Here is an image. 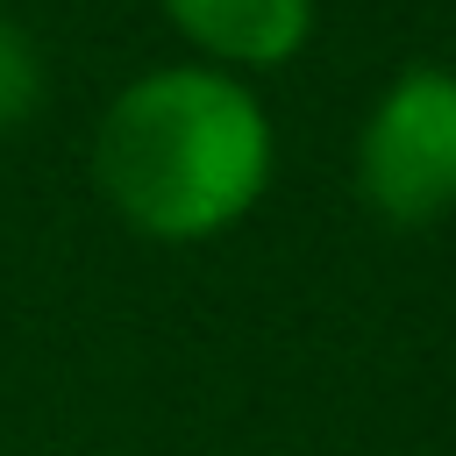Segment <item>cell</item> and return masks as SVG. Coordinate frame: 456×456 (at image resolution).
I'll use <instances>...</instances> for the list:
<instances>
[{"instance_id":"277c9868","label":"cell","mask_w":456,"mask_h":456,"mask_svg":"<svg viewBox=\"0 0 456 456\" xmlns=\"http://www.w3.org/2000/svg\"><path fill=\"white\" fill-rule=\"evenodd\" d=\"M43 100H50V64H43V43H36L14 14H0V135L28 128V121L43 114Z\"/></svg>"},{"instance_id":"7a4b0ae2","label":"cell","mask_w":456,"mask_h":456,"mask_svg":"<svg viewBox=\"0 0 456 456\" xmlns=\"http://www.w3.org/2000/svg\"><path fill=\"white\" fill-rule=\"evenodd\" d=\"M356 200L392 228H428L456 214V71L406 64L385 78L356 128Z\"/></svg>"},{"instance_id":"3957f363","label":"cell","mask_w":456,"mask_h":456,"mask_svg":"<svg viewBox=\"0 0 456 456\" xmlns=\"http://www.w3.org/2000/svg\"><path fill=\"white\" fill-rule=\"evenodd\" d=\"M164 14L214 71H278L314 36V0H164Z\"/></svg>"},{"instance_id":"6da1fadb","label":"cell","mask_w":456,"mask_h":456,"mask_svg":"<svg viewBox=\"0 0 456 456\" xmlns=\"http://www.w3.org/2000/svg\"><path fill=\"white\" fill-rule=\"evenodd\" d=\"M271 114L214 64L128 78L93 128V185L142 242H214L271 185Z\"/></svg>"}]
</instances>
